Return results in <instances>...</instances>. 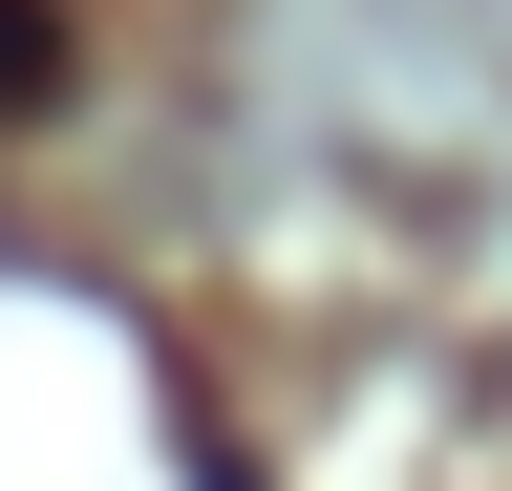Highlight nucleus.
<instances>
[{"instance_id":"1","label":"nucleus","mask_w":512,"mask_h":491,"mask_svg":"<svg viewBox=\"0 0 512 491\" xmlns=\"http://www.w3.org/2000/svg\"><path fill=\"white\" fill-rule=\"evenodd\" d=\"M43 86H64V22H43V0H0V129H22Z\"/></svg>"}]
</instances>
